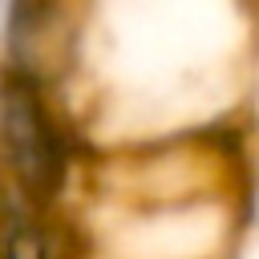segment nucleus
<instances>
[{"label": "nucleus", "instance_id": "nucleus-1", "mask_svg": "<svg viewBox=\"0 0 259 259\" xmlns=\"http://www.w3.org/2000/svg\"><path fill=\"white\" fill-rule=\"evenodd\" d=\"M0 154L12 178V190L24 202L40 206L61 190L69 170V146L36 81L16 69L0 77Z\"/></svg>", "mask_w": 259, "mask_h": 259}, {"label": "nucleus", "instance_id": "nucleus-2", "mask_svg": "<svg viewBox=\"0 0 259 259\" xmlns=\"http://www.w3.org/2000/svg\"><path fill=\"white\" fill-rule=\"evenodd\" d=\"M0 259H65L40 219V206L24 202L16 190L0 198Z\"/></svg>", "mask_w": 259, "mask_h": 259}]
</instances>
